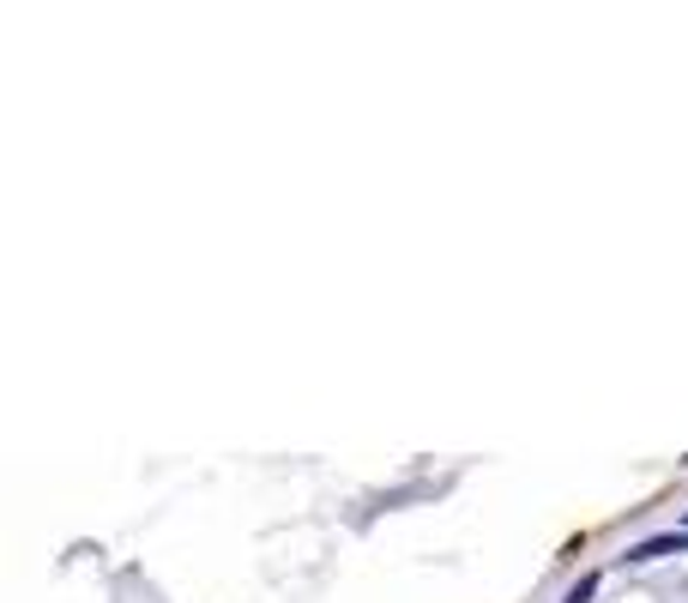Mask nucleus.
<instances>
[{
	"label": "nucleus",
	"mask_w": 688,
	"mask_h": 603,
	"mask_svg": "<svg viewBox=\"0 0 688 603\" xmlns=\"http://www.w3.org/2000/svg\"><path fill=\"white\" fill-rule=\"evenodd\" d=\"M677 549H688V531H677V537H653V543H641L628 561H658V556H677Z\"/></svg>",
	"instance_id": "1"
},
{
	"label": "nucleus",
	"mask_w": 688,
	"mask_h": 603,
	"mask_svg": "<svg viewBox=\"0 0 688 603\" xmlns=\"http://www.w3.org/2000/svg\"><path fill=\"white\" fill-rule=\"evenodd\" d=\"M592 592H598V580H592V573H585V580H580V585H573V592H568V603H592Z\"/></svg>",
	"instance_id": "2"
}]
</instances>
